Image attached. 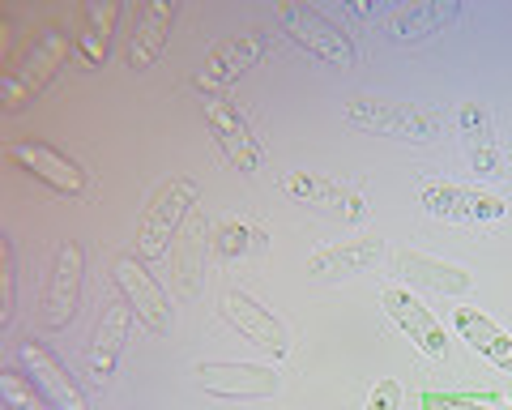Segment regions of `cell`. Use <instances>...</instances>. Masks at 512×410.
I'll list each match as a JSON object with an SVG mask.
<instances>
[{"label":"cell","instance_id":"1","mask_svg":"<svg viewBox=\"0 0 512 410\" xmlns=\"http://www.w3.org/2000/svg\"><path fill=\"white\" fill-rule=\"evenodd\" d=\"M69 56V35L64 26L47 22L35 30V39L26 43V52L13 60V69L5 73V86H0V107L5 112H22L26 103H35L39 94L47 90V82L56 77V69Z\"/></svg>","mask_w":512,"mask_h":410},{"label":"cell","instance_id":"2","mask_svg":"<svg viewBox=\"0 0 512 410\" xmlns=\"http://www.w3.org/2000/svg\"><path fill=\"white\" fill-rule=\"evenodd\" d=\"M342 116L350 129L359 133H376V137H393V141H431L440 133V116L414 103H393V99H372L359 94L342 107Z\"/></svg>","mask_w":512,"mask_h":410},{"label":"cell","instance_id":"3","mask_svg":"<svg viewBox=\"0 0 512 410\" xmlns=\"http://www.w3.org/2000/svg\"><path fill=\"white\" fill-rule=\"evenodd\" d=\"M192 205H197V184H192L188 176H175V180H167L163 188H158V193L150 197V205H146V214H141V223H137V257L141 261L167 257L175 231H180V223L188 218Z\"/></svg>","mask_w":512,"mask_h":410},{"label":"cell","instance_id":"4","mask_svg":"<svg viewBox=\"0 0 512 410\" xmlns=\"http://www.w3.org/2000/svg\"><path fill=\"white\" fill-rule=\"evenodd\" d=\"M274 18H278V26L286 30V35L303 47V52L325 60V65H333V69H350L359 60L355 39H350L338 22H329L320 9H312V5H278Z\"/></svg>","mask_w":512,"mask_h":410},{"label":"cell","instance_id":"5","mask_svg":"<svg viewBox=\"0 0 512 410\" xmlns=\"http://www.w3.org/2000/svg\"><path fill=\"white\" fill-rule=\"evenodd\" d=\"M274 47V30L265 26H252L244 30V35H231L210 47V56H205V65L197 69V77H192V86H197L201 94H222L239 73H248L261 65V56Z\"/></svg>","mask_w":512,"mask_h":410},{"label":"cell","instance_id":"6","mask_svg":"<svg viewBox=\"0 0 512 410\" xmlns=\"http://www.w3.org/2000/svg\"><path fill=\"white\" fill-rule=\"evenodd\" d=\"M82 278H86V248L77 240H60L56 257H52V274H47V287H43V329H69L77 317V304H82Z\"/></svg>","mask_w":512,"mask_h":410},{"label":"cell","instance_id":"7","mask_svg":"<svg viewBox=\"0 0 512 410\" xmlns=\"http://www.w3.org/2000/svg\"><path fill=\"white\" fill-rule=\"evenodd\" d=\"M111 278H116L120 299L133 308L137 325H146L158 338L171 334V295L158 287V278L146 270V261H137V252H124L116 261V270H111Z\"/></svg>","mask_w":512,"mask_h":410},{"label":"cell","instance_id":"8","mask_svg":"<svg viewBox=\"0 0 512 410\" xmlns=\"http://www.w3.org/2000/svg\"><path fill=\"white\" fill-rule=\"evenodd\" d=\"M419 205L431 218H444V223H500L508 214L504 197L453 180H427L419 188Z\"/></svg>","mask_w":512,"mask_h":410},{"label":"cell","instance_id":"9","mask_svg":"<svg viewBox=\"0 0 512 410\" xmlns=\"http://www.w3.org/2000/svg\"><path fill=\"white\" fill-rule=\"evenodd\" d=\"M205 124H210L218 150L227 154L231 167H239L244 176H256V171L265 167V150H261V141L252 137L248 116L239 112V103H231L227 94H205Z\"/></svg>","mask_w":512,"mask_h":410},{"label":"cell","instance_id":"10","mask_svg":"<svg viewBox=\"0 0 512 410\" xmlns=\"http://www.w3.org/2000/svg\"><path fill=\"white\" fill-rule=\"evenodd\" d=\"M457 137L461 150H466V163L478 180L500 184L508 176V150L500 133H495V120L483 103H461L457 107Z\"/></svg>","mask_w":512,"mask_h":410},{"label":"cell","instance_id":"11","mask_svg":"<svg viewBox=\"0 0 512 410\" xmlns=\"http://www.w3.org/2000/svg\"><path fill=\"white\" fill-rule=\"evenodd\" d=\"M5 159L18 163L26 176L43 180L47 188H56L60 197H82L86 193V171H82V163L69 159V154L56 150V146H47V141H9Z\"/></svg>","mask_w":512,"mask_h":410},{"label":"cell","instance_id":"12","mask_svg":"<svg viewBox=\"0 0 512 410\" xmlns=\"http://www.w3.org/2000/svg\"><path fill=\"white\" fill-rule=\"evenodd\" d=\"M197 385L205 393H214L222 402H256V398H274L282 389L278 372L269 364H227V359H218V364H197Z\"/></svg>","mask_w":512,"mask_h":410},{"label":"cell","instance_id":"13","mask_svg":"<svg viewBox=\"0 0 512 410\" xmlns=\"http://www.w3.org/2000/svg\"><path fill=\"white\" fill-rule=\"evenodd\" d=\"M18 368L30 376V385H35L56 410H90L82 385L73 381L69 368H64L43 342H35V338L18 342Z\"/></svg>","mask_w":512,"mask_h":410},{"label":"cell","instance_id":"14","mask_svg":"<svg viewBox=\"0 0 512 410\" xmlns=\"http://www.w3.org/2000/svg\"><path fill=\"white\" fill-rule=\"evenodd\" d=\"M222 317L239 329V338L252 342L256 351L269 355V359H282L286 351H291V338H286L282 321L265 304H256L248 291H227L222 295Z\"/></svg>","mask_w":512,"mask_h":410},{"label":"cell","instance_id":"15","mask_svg":"<svg viewBox=\"0 0 512 410\" xmlns=\"http://www.w3.org/2000/svg\"><path fill=\"white\" fill-rule=\"evenodd\" d=\"M380 304H384V312L397 321V329L419 346V351L427 355V359H448V338H444V325L431 317V308L423 304L419 295H410L406 287H384L380 291Z\"/></svg>","mask_w":512,"mask_h":410},{"label":"cell","instance_id":"16","mask_svg":"<svg viewBox=\"0 0 512 410\" xmlns=\"http://www.w3.org/2000/svg\"><path fill=\"white\" fill-rule=\"evenodd\" d=\"M282 188L295 201L312 205V210H320V214L342 218V223H363L367 218V201L355 193V188H346V184L329 180V176H316V171H286Z\"/></svg>","mask_w":512,"mask_h":410},{"label":"cell","instance_id":"17","mask_svg":"<svg viewBox=\"0 0 512 410\" xmlns=\"http://www.w3.org/2000/svg\"><path fill=\"white\" fill-rule=\"evenodd\" d=\"M128 329H133V308H128L124 299L103 304L99 321H94L90 346H86V368H90L94 385H107V376L116 372L120 355H124V342H128Z\"/></svg>","mask_w":512,"mask_h":410},{"label":"cell","instance_id":"18","mask_svg":"<svg viewBox=\"0 0 512 410\" xmlns=\"http://www.w3.org/2000/svg\"><path fill=\"white\" fill-rule=\"evenodd\" d=\"M180 18V5L167 0H150L133 13V35H128V69H150L171 39V26Z\"/></svg>","mask_w":512,"mask_h":410},{"label":"cell","instance_id":"19","mask_svg":"<svg viewBox=\"0 0 512 410\" xmlns=\"http://www.w3.org/2000/svg\"><path fill=\"white\" fill-rule=\"evenodd\" d=\"M461 18L457 0H423V5H402L384 18V35L393 43H423L431 35H440L448 22Z\"/></svg>","mask_w":512,"mask_h":410},{"label":"cell","instance_id":"20","mask_svg":"<svg viewBox=\"0 0 512 410\" xmlns=\"http://www.w3.org/2000/svg\"><path fill=\"white\" fill-rule=\"evenodd\" d=\"M384 257V244L372 240V235H359V240H342V244H329V248H316L308 257V274L312 278H325V282H338V278H355L363 270Z\"/></svg>","mask_w":512,"mask_h":410},{"label":"cell","instance_id":"21","mask_svg":"<svg viewBox=\"0 0 512 410\" xmlns=\"http://www.w3.org/2000/svg\"><path fill=\"white\" fill-rule=\"evenodd\" d=\"M397 274H402L410 287H423V291H436V295H466L474 287L470 270H461L453 261H440V257H427V252H397Z\"/></svg>","mask_w":512,"mask_h":410},{"label":"cell","instance_id":"22","mask_svg":"<svg viewBox=\"0 0 512 410\" xmlns=\"http://www.w3.org/2000/svg\"><path fill=\"white\" fill-rule=\"evenodd\" d=\"M453 325H457L461 342H470L474 355H483L487 364H495L500 372L512 376V334H504V329L495 325L487 312H478V308H457V312H453Z\"/></svg>","mask_w":512,"mask_h":410},{"label":"cell","instance_id":"23","mask_svg":"<svg viewBox=\"0 0 512 410\" xmlns=\"http://www.w3.org/2000/svg\"><path fill=\"white\" fill-rule=\"evenodd\" d=\"M124 5L120 0H94L77 13V52L90 69H99L107 52H111V35H116V22H120Z\"/></svg>","mask_w":512,"mask_h":410},{"label":"cell","instance_id":"24","mask_svg":"<svg viewBox=\"0 0 512 410\" xmlns=\"http://www.w3.org/2000/svg\"><path fill=\"white\" fill-rule=\"evenodd\" d=\"M261 244H265V235L252 223H244V218H222V223L214 227V235H210V252L218 261H239Z\"/></svg>","mask_w":512,"mask_h":410},{"label":"cell","instance_id":"25","mask_svg":"<svg viewBox=\"0 0 512 410\" xmlns=\"http://www.w3.org/2000/svg\"><path fill=\"white\" fill-rule=\"evenodd\" d=\"M18 317V252L13 240H0V329H9Z\"/></svg>","mask_w":512,"mask_h":410},{"label":"cell","instance_id":"26","mask_svg":"<svg viewBox=\"0 0 512 410\" xmlns=\"http://www.w3.org/2000/svg\"><path fill=\"white\" fill-rule=\"evenodd\" d=\"M0 402H5V410H47L43 393L30 385V376L22 368H5V372H0Z\"/></svg>","mask_w":512,"mask_h":410},{"label":"cell","instance_id":"27","mask_svg":"<svg viewBox=\"0 0 512 410\" xmlns=\"http://www.w3.org/2000/svg\"><path fill=\"white\" fill-rule=\"evenodd\" d=\"M363 410H402V385L397 381H376L372 393H367Z\"/></svg>","mask_w":512,"mask_h":410},{"label":"cell","instance_id":"28","mask_svg":"<svg viewBox=\"0 0 512 410\" xmlns=\"http://www.w3.org/2000/svg\"><path fill=\"white\" fill-rule=\"evenodd\" d=\"M431 410H487L478 406V398H427Z\"/></svg>","mask_w":512,"mask_h":410}]
</instances>
